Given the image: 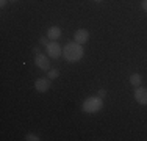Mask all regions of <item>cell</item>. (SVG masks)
Instances as JSON below:
<instances>
[{
  "mask_svg": "<svg viewBox=\"0 0 147 141\" xmlns=\"http://www.w3.org/2000/svg\"><path fill=\"white\" fill-rule=\"evenodd\" d=\"M102 107H103V99L99 97V96L88 97L82 105V108L85 113H97V111L102 110Z\"/></svg>",
  "mask_w": 147,
  "mask_h": 141,
  "instance_id": "7a4b0ae2",
  "label": "cell"
},
{
  "mask_svg": "<svg viewBox=\"0 0 147 141\" xmlns=\"http://www.w3.org/2000/svg\"><path fill=\"white\" fill-rule=\"evenodd\" d=\"M141 82H142V79H141V75H139L138 72H135V74H131L130 75V83L133 85V86H141Z\"/></svg>",
  "mask_w": 147,
  "mask_h": 141,
  "instance_id": "9c48e42d",
  "label": "cell"
},
{
  "mask_svg": "<svg viewBox=\"0 0 147 141\" xmlns=\"http://www.w3.org/2000/svg\"><path fill=\"white\" fill-rule=\"evenodd\" d=\"M9 2H17V0H9Z\"/></svg>",
  "mask_w": 147,
  "mask_h": 141,
  "instance_id": "e0dca14e",
  "label": "cell"
},
{
  "mask_svg": "<svg viewBox=\"0 0 147 141\" xmlns=\"http://www.w3.org/2000/svg\"><path fill=\"white\" fill-rule=\"evenodd\" d=\"M45 50H47V55L50 56V58H58L59 55H63V49L57 41L49 42V45L45 47Z\"/></svg>",
  "mask_w": 147,
  "mask_h": 141,
  "instance_id": "277c9868",
  "label": "cell"
},
{
  "mask_svg": "<svg viewBox=\"0 0 147 141\" xmlns=\"http://www.w3.org/2000/svg\"><path fill=\"white\" fill-rule=\"evenodd\" d=\"M8 2H9V0H0V6H2V8H5Z\"/></svg>",
  "mask_w": 147,
  "mask_h": 141,
  "instance_id": "9a60e30c",
  "label": "cell"
},
{
  "mask_svg": "<svg viewBox=\"0 0 147 141\" xmlns=\"http://www.w3.org/2000/svg\"><path fill=\"white\" fill-rule=\"evenodd\" d=\"M58 75H59V70H58V69H49V70H47V77H49L50 80L57 79Z\"/></svg>",
  "mask_w": 147,
  "mask_h": 141,
  "instance_id": "30bf717a",
  "label": "cell"
},
{
  "mask_svg": "<svg viewBox=\"0 0 147 141\" xmlns=\"http://www.w3.org/2000/svg\"><path fill=\"white\" fill-rule=\"evenodd\" d=\"M135 100L141 105H147V88H135Z\"/></svg>",
  "mask_w": 147,
  "mask_h": 141,
  "instance_id": "5b68a950",
  "label": "cell"
},
{
  "mask_svg": "<svg viewBox=\"0 0 147 141\" xmlns=\"http://www.w3.org/2000/svg\"><path fill=\"white\" fill-rule=\"evenodd\" d=\"M74 41L78 42V44H86V42L89 41V31L85 30V28H80V30L75 31V35H74Z\"/></svg>",
  "mask_w": 147,
  "mask_h": 141,
  "instance_id": "8992f818",
  "label": "cell"
},
{
  "mask_svg": "<svg viewBox=\"0 0 147 141\" xmlns=\"http://www.w3.org/2000/svg\"><path fill=\"white\" fill-rule=\"evenodd\" d=\"M83 55H85V50H83L82 44H78V42H69V44H66L64 47H63V56L66 58V61L69 63H75V61H80V60L83 58Z\"/></svg>",
  "mask_w": 147,
  "mask_h": 141,
  "instance_id": "6da1fadb",
  "label": "cell"
},
{
  "mask_svg": "<svg viewBox=\"0 0 147 141\" xmlns=\"http://www.w3.org/2000/svg\"><path fill=\"white\" fill-rule=\"evenodd\" d=\"M25 140H28V141H38L39 138H38V135H34V133H28Z\"/></svg>",
  "mask_w": 147,
  "mask_h": 141,
  "instance_id": "8fae6325",
  "label": "cell"
},
{
  "mask_svg": "<svg viewBox=\"0 0 147 141\" xmlns=\"http://www.w3.org/2000/svg\"><path fill=\"white\" fill-rule=\"evenodd\" d=\"M39 44H41V45H44V47H47V45H49V41H47V38H45V36H42V38L39 39Z\"/></svg>",
  "mask_w": 147,
  "mask_h": 141,
  "instance_id": "7c38bea8",
  "label": "cell"
},
{
  "mask_svg": "<svg viewBox=\"0 0 147 141\" xmlns=\"http://www.w3.org/2000/svg\"><path fill=\"white\" fill-rule=\"evenodd\" d=\"M47 38H50L52 41H57L58 38H61V28L59 27H50L47 30Z\"/></svg>",
  "mask_w": 147,
  "mask_h": 141,
  "instance_id": "ba28073f",
  "label": "cell"
},
{
  "mask_svg": "<svg viewBox=\"0 0 147 141\" xmlns=\"http://www.w3.org/2000/svg\"><path fill=\"white\" fill-rule=\"evenodd\" d=\"M97 96H99V97H105V96H107V91H105V89H99V93H97Z\"/></svg>",
  "mask_w": 147,
  "mask_h": 141,
  "instance_id": "4fadbf2b",
  "label": "cell"
},
{
  "mask_svg": "<svg viewBox=\"0 0 147 141\" xmlns=\"http://www.w3.org/2000/svg\"><path fill=\"white\" fill-rule=\"evenodd\" d=\"M141 8L147 13V0H142V2H141Z\"/></svg>",
  "mask_w": 147,
  "mask_h": 141,
  "instance_id": "5bb4252c",
  "label": "cell"
},
{
  "mask_svg": "<svg viewBox=\"0 0 147 141\" xmlns=\"http://www.w3.org/2000/svg\"><path fill=\"white\" fill-rule=\"evenodd\" d=\"M94 2H97V3H99V2H102V0H94Z\"/></svg>",
  "mask_w": 147,
  "mask_h": 141,
  "instance_id": "2e32d148",
  "label": "cell"
},
{
  "mask_svg": "<svg viewBox=\"0 0 147 141\" xmlns=\"http://www.w3.org/2000/svg\"><path fill=\"white\" fill-rule=\"evenodd\" d=\"M50 56L49 55H44V54H36V56H34V63H36V66L39 69H42V70H49V69H52L50 68Z\"/></svg>",
  "mask_w": 147,
  "mask_h": 141,
  "instance_id": "3957f363",
  "label": "cell"
},
{
  "mask_svg": "<svg viewBox=\"0 0 147 141\" xmlns=\"http://www.w3.org/2000/svg\"><path fill=\"white\" fill-rule=\"evenodd\" d=\"M34 89L38 91V93H47L49 89H50V79H38L36 82H34Z\"/></svg>",
  "mask_w": 147,
  "mask_h": 141,
  "instance_id": "52a82bcc",
  "label": "cell"
}]
</instances>
